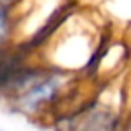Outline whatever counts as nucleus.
I'll return each mask as SVG.
<instances>
[{
  "mask_svg": "<svg viewBox=\"0 0 131 131\" xmlns=\"http://www.w3.org/2000/svg\"><path fill=\"white\" fill-rule=\"evenodd\" d=\"M67 88V75L38 73L25 77L15 90V106L23 115H37L55 103Z\"/></svg>",
  "mask_w": 131,
  "mask_h": 131,
  "instance_id": "nucleus-1",
  "label": "nucleus"
},
{
  "mask_svg": "<svg viewBox=\"0 0 131 131\" xmlns=\"http://www.w3.org/2000/svg\"><path fill=\"white\" fill-rule=\"evenodd\" d=\"M13 32H15L13 8L0 5V48L5 47L13 38Z\"/></svg>",
  "mask_w": 131,
  "mask_h": 131,
  "instance_id": "nucleus-2",
  "label": "nucleus"
},
{
  "mask_svg": "<svg viewBox=\"0 0 131 131\" xmlns=\"http://www.w3.org/2000/svg\"><path fill=\"white\" fill-rule=\"evenodd\" d=\"M22 0H0V5L3 7H8V8H15Z\"/></svg>",
  "mask_w": 131,
  "mask_h": 131,
  "instance_id": "nucleus-3",
  "label": "nucleus"
}]
</instances>
